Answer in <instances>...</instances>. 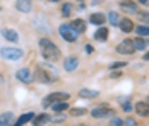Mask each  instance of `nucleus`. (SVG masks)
<instances>
[{
	"label": "nucleus",
	"instance_id": "31",
	"mask_svg": "<svg viewBox=\"0 0 149 126\" xmlns=\"http://www.w3.org/2000/svg\"><path fill=\"white\" fill-rule=\"evenodd\" d=\"M120 67H125V61H122V63H113V65H111V68H120Z\"/></svg>",
	"mask_w": 149,
	"mask_h": 126
},
{
	"label": "nucleus",
	"instance_id": "29",
	"mask_svg": "<svg viewBox=\"0 0 149 126\" xmlns=\"http://www.w3.org/2000/svg\"><path fill=\"white\" fill-rule=\"evenodd\" d=\"M70 10H72L70 9V3H63L62 5V14L63 15H70Z\"/></svg>",
	"mask_w": 149,
	"mask_h": 126
},
{
	"label": "nucleus",
	"instance_id": "2",
	"mask_svg": "<svg viewBox=\"0 0 149 126\" xmlns=\"http://www.w3.org/2000/svg\"><path fill=\"white\" fill-rule=\"evenodd\" d=\"M69 99H70V94L69 92H53V94H50V96L45 97L43 106L48 107V106H52V102H67Z\"/></svg>",
	"mask_w": 149,
	"mask_h": 126
},
{
	"label": "nucleus",
	"instance_id": "16",
	"mask_svg": "<svg viewBox=\"0 0 149 126\" xmlns=\"http://www.w3.org/2000/svg\"><path fill=\"white\" fill-rule=\"evenodd\" d=\"M31 7H33L31 2H24V0L15 2V9H17L19 12H31Z\"/></svg>",
	"mask_w": 149,
	"mask_h": 126
},
{
	"label": "nucleus",
	"instance_id": "8",
	"mask_svg": "<svg viewBox=\"0 0 149 126\" xmlns=\"http://www.w3.org/2000/svg\"><path fill=\"white\" fill-rule=\"evenodd\" d=\"M15 78L19 80V82H22V84H31L33 82V75H31V72L28 68H21V70L15 72Z\"/></svg>",
	"mask_w": 149,
	"mask_h": 126
},
{
	"label": "nucleus",
	"instance_id": "36",
	"mask_svg": "<svg viewBox=\"0 0 149 126\" xmlns=\"http://www.w3.org/2000/svg\"><path fill=\"white\" fill-rule=\"evenodd\" d=\"M148 104H149V97H148Z\"/></svg>",
	"mask_w": 149,
	"mask_h": 126
},
{
	"label": "nucleus",
	"instance_id": "32",
	"mask_svg": "<svg viewBox=\"0 0 149 126\" xmlns=\"http://www.w3.org/2000/svg\"><path fill=\"white\" fill-rule=\"evenodd\" d=\"M120 75H122V73H118V72H113V73H111V77H113V78H117V77H120Z\"/></svg>",
	"mask_w": 149,
	"mask_h": 126
},
{
	"label": "nucleus",
	"instance_id": "22",
	"mask_svg": "<svg viewBox=\"0 0 149 126\" xmlns=\"http://www.w3.org/2000/svg\"><path fill=\"white\" fill-rule=\"evenodd\" d=\"M132 43H134L135 51H137V50H139V51H142V50H146V46H148V43L144 41L142 38H135V39H132Z\"/></svg>",
	"mask_w": 149,
	"mask_h": 126
},
{
	"label": "nucleus",
	"instance_id": "19",
	"mask_svg": "<svg viewBox=\"0 0 149 126\" xmlns=\"http://www.w3.org/2000/svg\"><path fill=\"white\" fill-rule=\"evenodd\" d=\"M94 39H98V41H106V39H108V29L100 28L94 32Z\"/></svg>",
	"mask_w": 149,
	"mask_h": 126
},
{
	"label": "nucleus",
	"instance_id": "24",
	"mask_svg": "<svg viewBox=\"0 0 149 126\" xmlns=\"http://www.w3.org/2000/svg\"><path fill=\"white\" fill-rule=\"evenodd\" d=\"M65 109H69V102H57V104H53V111L55 112H62Z\"/></svg>",
	"mask_w": 149,
	"mask_h": 126
},
{
	"label": "nucleus",
	"instance_id": "21",
	"mask_svg": "<svg viewBox=\"0 0 149 126\" xmlns=\"http://www.w3.org/2000/svg\"><path fill=\"white\" fill-rule=\"evenodd\" d=\"M79 96H81V97L93 99V97H98V90H89V89H81V90H79Z\"/></svg>",
	"mask_w": 149,
	"mask_h": 126
},
{
	"label": "nucleus",
	"instance_id": "28",
	"mask_svg": "<svg viewBox=\"0 0 149 126\" xmlns=\"http://www.w3.org/2000/svg\"><path fill=\"white\" fill-rule=\"evenodd\" d=\"M123 126H137V123H135L134 118H130V116H129V118H125V119H123Z\"/></svg>",
	"mask_w": 149,
	"mask_h": 126
},
{
	"label": "nucleus",
	"instance_id": "12",
	"mask_svg": "<svg viewBox=\"0 0 149 126\" xmlns=\"http://www.w3.org/2000/svg\"><path fill=\"white\" fill-rule=\"evenodd\" d=\"M2 36L7 39V41H12V43H17L19 41V36L14 29H2Z\"/></svg>",
	"mask_w": 149,
	"mask_h": 126
},
{
	"label": "nucleus",
	"instance_id": "20",
	"mask_svg": "<svg viewBox=\"0 0 149 126\" xmlns=\"http://www.w3.org/2000/svg\"><path fill=\"white\" fill-rule=\"evenodd\" d=\"M12 121H14V114L12 112H3L0 116V123H3L5 126H12Z\"/></svg>",
	"mask_w": 149,
	"mask_h": 126
},
{
	"label": "nucleus",
	"instance_id": "10",
	"mask_svg": "<svg viewBox=\"0 0 149 126\" xmlns=\"http://www.w3.org/2000/svg\"><path fill=\"white\" fill-rule=\"evenodd\" d=\"M34 116H36L34 112H24L22 116H19V118H17V121H15L12 126H24L26 123L33 121V119H34Z\"/></svg>",
	"mask_w": 149,
	"mask_h": 126
},
{
	"label": "nucleus",
	"instance_id": "5",
	"mask_svg": "<svg viewBox=\"0 0 149 126\" xmlns=\"http://www.w3.org/2000/svg\"><path fill=\"white\" fill-rule=\"evenodd\" d=\"M117 53H120V55H134L135 48H134L132 39H123V41L117 46Z\"/></svg>",
	"mask_w": 149,
	"mask_h": 126
},
{
	"label": "nucleus",
	"instance_id": "9",
	"mask_svg": "<svg viewBox=\"0 0 149 126\" xmlns=\"http://www.w3.org/2000/svg\"><path fill=\"white\" fill-rule=\"evenodd\" d=\"M134 109L135 112L139 114V116H144V118H148L149 116V104L148 102H135V106H134Z\"/></svg>",
	"mask_w": 149,
	"mask_h": 126
},
{
	"label": "nucleus",
	"instance_id": "17",
	"mask_svg": "<svg viewBox=\"0 0 149 126\" xmlns=\"http://www.w3.org/2000/svg\"><path fill=\"white\" fill-rule=\"evenodd\" d=\"M89 21H91V24H96V26H101L104 21H106V15L101 14V12H96V14H93L89 17Z\"/></svg>",
	"mask_w": 149,
	"mask_h": 126
},
{
	"label": "nucleus",
	"instance_id": "34",
	"mask_svg": "<svg viewBox=\"0 0 149 126\" xmlns=\"http://www.w3.org/2000/svg\"><path fill=\"white\" fill-rule=\"evenodd\" d=\"M144 60H149V53H146V55H144Z\"/></svg>",
	"mask_w": 149,
	"mask_h": 126
},
{
	"label": "nucleus",
	"instance_id": "33",
	"mask_svg": "<svg viewBox=\"0 0 149 126\" xmlns=\"http://www.w3.org/2000/svg\"><path fill=\"white\" fill-rule=\"evenodd\" d=\"M86 51H88V53H93V46H89V44H88V46H86Z\"/></svg>",
	"mask_w": 149,
	"mask_h": 126
},
{
	"label": "nucleus",
	"instance_id": "18",
	"mask_svg": "<svg viewBox=\"0 0 149 126\" xmlns=\"http://www.w3.org/2000/svg\"><path fill=\"white\" fill-rule=\"evenodd\" d=\"M48 121H52V118H50V116H46V114H40V116H34L33 125H34V126H43V125H46Z\"/></svg>",
	"mask_w": 149,
	"mask_h": 126
},
{
	"label": "nucleus",
	"instance_id": "13",
	"mask_svg": "<svg viewBox=\"0 0 149 126\" xmlns=\"http://www.w3.org/2000/svg\"><path fill=\"white\" fill-rule=\"evenodd\" d=\"M120 7L127 14H135L137 12V3H134V2H120Z\"/></svg>",
	"mask_w": 149,
	"mask_h": 126
},
{
	"label": "nucleus",
	"instance_id": "30",
	"mask_svg": "<svg viewBox=\"0 0 149 126\" xmlns=\"http://www.w3.org/2000/svg\"><path fill=\"white\" fill-rule=\"evenodd\" d=\"M111 126H123V121L118 119V118H113L111 119Z\"/></svg>",
	"mask_w": 149,
	"mask_h": 126
},
{
	"label": "nucleus",
	"instance_id": "27",
	"mask_svg": "<svg viewBox=\"0 0 149 126\" xmlns=\"http://www.w3.org/2000/svg\"><path fill=\"white\" fill-rule=\"evenodd\" d=\"M139 21L149 26V12H139Z\"/></svg>",
	"mask_w": 149,
	"mask_h": 126
},
{
	"label": "nucleus",
	"instance_id": "35",
	"mask_svg": "<svg viewBox=\"0 0 149 126\" xmlns=\"http://www.w3.org/2000/svg\"><path fill=\"white\" fill-rule=\"evenodd\" d=\"M0 126H5V125H3V123H0Z\"/></svg>",
	"mask_w": 149,
	"mask_h": 126
},
{
	"label": "nucleus",
	"instance_id": "1",
	"mask_svg": "<svg viewBox=\"0 0 149 126\" xmlns=\"http://www.w3.org/2000/svg\"><path fill=\"white\" fill-rule=\"evenodd\" d=\"M40 48H41V55L46 61H57L62 53H60V48L48 38H41L40 39Z\"/></svg>",
	"mask_w": 149,
	"mask_h": 126
},
{
	"label": "nucleus",
	"instance_id": "26",
	"mask_svg": "<svg viewBox=\"0 0 149 126\" xmlns=\"http://www.w3.org/2000/svg\"><path fill=\"white\" fill-rule=\"evenodd\" d=\"M86 114V109L84 107H75V109H70V116H84Z\"/></svg>",
	"mask_w": 149,
	"mask_h": 126
},
{
	"label": "nucleus",
	"instance_id": "15",
	"mask_svg": "<svg viewBox=\"0 0 149 126\" xmlns=\"http://www.w3.org/2000/svg\"><path fill=\"white\" fill-rule=\"evenodd\" d=\"M70 26H72V29H74L77 34H81V32H84V31H86V22H84L82 19H75V21H72V24H70Z\"/></svg>",
	"mask_w": 149,
	"mask_h": 126
},
{
	"label": "nucleus",
	"instance_id": "7",
	"mask_svg": "<svg viewBox=\"0 0 149 126\" xmlns=\"http://www.w3.org/2000/svg\"><path fill=\"white\" fill-rule=\"evenodd\" d=\"M113 114H115V111L110 109L108 106H98V107H94L91 111L93 118H106V116H113Z\"/></svg>",
	"mask_w": 149,
	"mask_h": 126
},
{
	"label": "nucleus",
	"instance_id": "6",
	"mask_svg": "<svg viewBox=\"0 0 149 126\" xmlns=\"http://www.w3.org/2000/svg\"><path fill=\"white\" fill-rule=\"evenodd\" d=\"M36 78H38L41 84H50L52 80H57L58 77H55V75H52L50 72H46L45 68L38 67V68H36Z\"/></svg>",
	"mask_w": 149,
	"mask_h": 126
},
{
	"label": "nucleus",
	"instance_id": "23",
	"mask_svg": "<svg viewBox=\"0 0 149 126\" xmlns=\"http://www.w3.org/2000/svg\"><path fill=\"white\" fill-rule=\"evenodd\" d=\"M108 21H110L111 26H120V21H122V19L118 17L117 12H110V14H108Z\"/></svg>",
	"mask_w": 149,
	"mask_h": 126
},
{
	"label": "nucleus",
	"instance_id": "3",
	"mask_svg": "<svg viewBox=\"0 0 149 126\" xmlns=\"http://www.w3.org/2000/svg\"><path fill=\"white\" fill-rule=\"evenodd\" d=\"M0 53H2V56L5 60H10V61H15V60H21L22 58V50L12 48V46H3L0 50Z\"/></svg>",
	"mask_w": 149,
	"mask_h": 126
},
{
	"label": "nucleus",
	"instance_id": "25",
	"mask_svg": "<svg viewBox=\"0 0 149 126\" xmlns=\"http://www.w3.org/2000/svg\"><path fill=\"white\" fill-rule=\"evenodd\" d=\"M135 32L139 36H149V26H137L135 28Z\"/></svg>",
	"mask_w": 149,
	"mask_h": 126
},
{
	"label": "nucleus",
	"instance_id": "14",
	"mask_svg": "<svg viewBox=\"0 0 149 126\" xmlns=\"http://www.w3.org/2000/svg\"><path fill=\"white\" fill-rule=\"evenodd\" d=\"M118 28L122 29L123 32H130V31L134 29V22H132L129 17H123V19L120 21V26H118Z\"/></svg>",
	"mask_w": 149,
	"mask_h": 126
},
{
	"label": "nucleus",
	"instance_id": "4",
	"mask_svg": "<svg viewBox=\"0 0 149 126\" xmlns=\"http://www.w3.org/2000/svg\"><path fill=\"white\" fill-rule=\"evenodd\" d=\"M58 32H60V36H62V39L67 43H74L77 39V32L72 29L70 24H62L58 28Z\"/></svg>",
	"mask_w": 149,
	"mask_h": 126
},
{
	"label": "nucleus",
	"instance_id": "11",
	"mask_svg": "<svg viewBox=\"0 0 149 126\" xmlns=\"http://www.w3.org/2000/svg\"><path fill=\"white\" fill-rule=\"evenodd\" d=\"M77 67H79V60H77L75 56H69V58L65 60V63H63V68L67 72H74Z\"/></svg>",
	"mask_w": 149,
	"mask_h": 126
}]
</instances>
